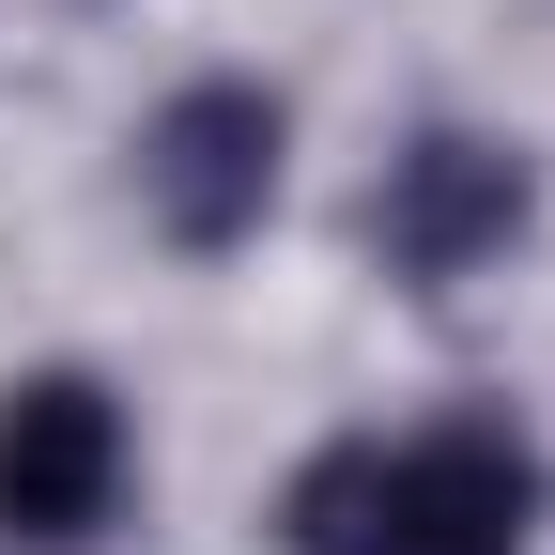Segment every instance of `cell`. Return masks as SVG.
<instances>
[{
	"label": "cell",
	"mask_w": 555,
	"mask_h": 555,
	"mask_svg": "<svg viewBox=\"0 0 555 555\" xmlns=\"http://www.w3.org/2000/svg\"><path fill=\"white\" fill-rule=\"evenodd\" d=\"M540 478L494 416H433V433H356L324 448L294 494H278V540L294 555H525Z\"/></svg>",
	"instance_id": "obj_1"
},
{
	"label": "cell",
	"mask_w": 555,
	"mask_h": 555,
	"mask_svg": "<svg viewBox=\"0 0 555 555\" xmlns=\"http://www.w3.org/2000/svg\"><path fill=\"white\" fill-rule=\"evenodd\" d=\"M139 201H155L170 247H247L278 201V93L262 78H185L139 124Z\"/></svg>",
	"instance_id": "obj_4"
},
{
	"label": "cell",
	"mask_w": 555,
	"mask_h": 555,
	"mask_svg": "<svg viewBox=\"0 0 555 555\" xmlns=\"http://www.w3.org/2000/svg\"><path fill=\"white\" fill-rule=\"evenodd\" d=\"M525 217H540V185H525L509 139H478V124L401 139L386 185H371V247L416 278V294H448V278H478V262H509V247H525Z\"/></svg>",
	"instance_id": "obj_3"
},
{
	"label": "cell",
	"mask_w": 555,
	"mask_h": 555,
	"mask_svg": "<svg viewBox=\"0 0 555 555\" xmlns=\"http://www.w3.org/2000/svg\"><path fill=\"white\" fill-rule=\"evenodd\" d=\"M124 401L93 371H31V386H0V540L16 555H78L108 509H124Z\"/></svg>",
	"instance_id": "obj_2"
}]
</instances>
